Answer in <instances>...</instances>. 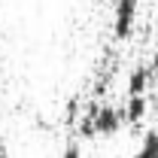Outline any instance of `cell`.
Wrapping results in <instances>:
<instances>
[{
	"instance_id": "cell-1",
	"label": "cell",
	"mask_w": 158,
	"mask_h": 158,
	"mask_svg": "<svg viewBox=\"0 0 158 158\" xmlns=\"http://www.w3.org/2000/svg\"><path fill=\"white\" fill-rule=\"evenodd\" d=\"M91 122H94V137H113L125 125V113L116 106H94Z\"/></svg>"
},
{
	"instance_id": "cell-2",
	"label": "cell",
	"mask_w": 158,
	"mask_h": 158,
	"mask_svg": "<svg viewBox=\"0 0 158 158\" xmlns=\"http://www.w3.org/2000/svg\"><path fill=\"white\" fill-rule=\"evenodd\" d=\"M137 21V0H116V19H113V34L116 40H128Z\"/></svg>"
},
{
	"instance_id": "cell-3",
	"label": "cell",
	"mask_w": 158,
	"mask_h": 158,
	"mask_svg": "<svg viewBox=\"0 0 158 158\" xmlns=\"http://www.w3.org/2000/svg\"><path fill=\"white\" fill-rule=\"evenodd\" d=\"M122 113H125V122H128V125L143 122V118H146V113H149V100H146V94H131Z\"/></svg>"
},
{
	"instance_id": "cell-4",
	"label": "cell",
	"mask_w": 158,
	"mask_h": 158,
	"mask_svg": "<svg viewBox=\"0 0 158 158\" xmlns=\"http://www.w3.org/2000/svg\"><path fill=\"white\" fill-rule=\"evenodd\" d=\"M149 82H152L149 67H134V70L128 73V98H131V94H146V91H149Z\"/></svg>"
},
{
	"instance_id": "cell-5",
	"label": "cell",
	"mask_w": 158,
	"mask_h": 158,
	"mask_svg": "<svg viewBox=\"0 0 158 158\" xmlns=\"http://www.w3.org/2000/svg\"><path fill=\"white\" fill-rule=\"evenodd\" d=\"M131 158H158V131H146V134H143V143H140V149Z\"/></svg>"
},
{
	"instance_id": "cell-6",
	"label": "cell",
	"mask_w": 158,
	"mask_h": 158,
	"mask_svg": "<svg viewBox=\"0 0 158 158\" xmlns=\"http://www.w3.org/2000/svg\"><path fill=\"white\" fill-rule=\"evenodd\" d=\"M61 158H82V152H79V143H70L67 149H64V155Z\"/></svg>"
},
{
	"instance_id": "cell-7",
	"label": "cell",
	"mask_w": 158,
	"mask_h": 158,
	"mask_svg": "<svg viewBox=\"0 0 158 158\" xmlns=\"http://www.w3.org/2000/svg\"><path fill=\"white\" fill-rule=\"evenodd\" d=\"M149 73H152V79H158V52L152 55V64H149Z\"/></svg>"
},
{
	"instance_id": "cell-8",
	"label": "cell",
	"mask_w": 158,
	"mask_h": 158,
	"mask_svg": "<svg viewBox=\"0 0 158 158\" xmlns=\"http://www.w3.org/2000/svg\"><path fill=\"white\" fill-rule=\"evenodd\" d=\"M152 106H155V110H158V88H155V91H152Z\"/></svg>"
},
{
	"instance_id": "cell-9",
	"label": "cell",
	"mask_w": 158,
	"mask_h": 158,
	"mask_svg": "<svg viewBox=\"0 0 158 158\" xmlns=\"http://www.w3.org/2000/svg\"><path fill=\"white\" fill-rule=\"evenodd\" d=\"M0 158H9V155H6V152H0Z\"/></svg>"
}]
</instances>
